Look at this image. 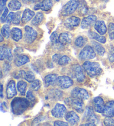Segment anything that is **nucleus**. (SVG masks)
Here are the masks:
<instances>
[{
	"mask_svg": "<svg viewBox=\"0 0 114 126\" xmlns=\"http://www.w3.org/2000/svg\"><path fill=\"white\" fill-rule=\"evenodd\" d=\"M1 98H3V85L2 84H1Z\"/></svg>",
	"mask_w": 114,
	"mask_h": 126,
	"instance_id": "50",
	"label": "nucleus"
},
{
	"mask_svg": "<svg viewBox=\"0 0 114 126\" xmlns=\"http://www.w3.org/2000/svg\"><path fill=\"white\" fill-rule=\"evenodd\" d=\"M58 41L61 45H67L71 42L72 40L69 34L67 33H62L58 36Z\"/></svg>",
	"mask_w": 114,
	"mask_h": 126,
	"instance_id": "27",
	"label": "nucleus"
},
{
	"mask_svg": "<svg viewBox=\"0 0 114 126\" xmlns=\"http://www.w3.org/2000/svg\"><path fill=\"white\" fill-rule=\"evenodd\" d=\"M87 39L83 36H80L76 39L75 44L78 47H82L86 44Z\"/></svg>",
	"mask_w": 114,
	"mask_h": 126,
	"instance_id": "32",
	"label": "nucleus"
},
{
	"mask_svg": "<svg viewBox=\"0 0 114 126\" xmlns=\"http://www.w3.org/2000/svg\"><path fill=\"white\" fill-rule=\"evenodd\" d=\"M10 28L8 25H4L1 28V33L2 34L4 37L6 38H8L11 34Z\"/></svg>",
	"mask_w": 114,
	"mask_h": 126,
	"instance_id": "33",
	"label": "nucleus"
},
{
	"mask_svg": "<svg viewBox=\"0 0 114 126\" xmlns=\"http://www.w3.org/2000/svg\"><path fill=\"white\" fill-rule=\"evenodd\" d=\"M66 112L65 106L60 103H57L55 107L51 110V114L57 118H62L65 116Z\"/></svg>",
	"mask_w": 114,
	"mask_h": 126,
	"instance_id": "12",
	"label": "nucleus"
},
{
	"mask_svg": "<svg viewBox=\"0 0 114 126\" xmlns=\"http://www.w3.org/2000/svg\"><path fill=\"white\" fill-rule=\"evenodd\" d=\"M41 86V82L38 79H35L34 81L31 82V84L30 85V88L32 90L37 91L39 90Z\"/></svg>",
	"mask_w": 114,
	"mask_h": 126,
	"instance_id": "34",
	"label": "nucleus"
},
{
	"mask_svg": "<svg viewBox=\"0 0 114 126\" xmlns=\"http://www.w3.org/2000/svg\"><path fill=\"white\" fill-rule=\"evenodd\" d=\"M21 11H19L15 13L14 18L12 21L13 24H14V25H19L22 18V17H21Z\"/></svg>",
	"mask_w": 114,
	"mask_h": 126,
	"instance_id": "37",
	"label": "nucleus"
},
{
	"mask_svg": "<svg viewBox=\"0 0 114 126\" xmlns=\"http://www.w3.org/2000/svg\"><path fill=\"white\" fill-rule=\"evenodd\" d=\"M27 84L25 81H19L17 83V88L22 95H25L26 92Z\"/></svg>",
	"mask_w": 114,
	"mask_h": 126,
	"instance_id": "31",
	"label": "nucleus"
},
{
	"mask_svg": "<svg viewBox=\"0 0 114 126\" xmlns=\"http://www.w3.org/2000/svg\"><path fill=\"white\" fill-rule=\"evenodd\" d=\"M83 120L87 122L94 123L95 124L98 122L97 117L94 113V108L91 106H88L85 108V113L83 116Z\"/></svg>",
	"mask_w": 114,
	"mask_h": 126,
	"instance_id": "7",
	"label": "nucleus"
},
{
	"mask_svg": "<svg viewBox=\"0 0 114 126\" xmlns=\"http://www.w3.org/2000/svg\"><path fill=\"white\" fill-rule=\"evenodd\" d=\"M2 78V71H1V79Z\"/></svg>",
	"mask_w": 114,
	"mask_h": 126,
	"instance_id": "54",
	"label": "nucleus"
},
{
	"mask_svg": "<svg viewBox=\"0 0 114 126\" xmlns=\"http://www.w3.org/2000/svg\"><path fill=\"white\" fill-rule=\"evenodd\" d=\"M89 36L90 38L93 39V40H96L97 42L103 43V44L105 43L106 42V39L104 36H103L102 35L101 36L95 32L90 31L89 32Z\"/></svg>",
	"mask_w": 114,
	"mask_h": 126,
	"instance_id": "26",
	"label": "nucleus"
},
{
	"mask_svg": "<svg viewBox=\"0 0 114 126\" xmlns=\"http://www.w3.org/2000/svg\"><path fill=\"white\" fill-rule=\"evenodd\" d=\"M4 70L6 71H9L10 69H11V66L9 64H7V63H5V65H4Z\"/></svg>",
	"mask_w": 114,
	"mask_h": 126,
	"instance_id": "48",
	"label": "nucleus"
},
{
	"mask_svg": "<svg viewBox=\"0 0 114 126\" xmlns=\"http://www.w3.org/2000/svg\"><path fill=\"white\" fill-rule=\"evenodd\" d=\"M66 120L71 125H75L79 122L80 118L74 111H70L66 115Z\"/></svg>",
	"mask_w": 114,
	"mask_h": 126,
	"instance_id": "19",
	"label": "nucleus"
},
{
	"mask_svg": "<svg viewBox=\"0 0 114 126\" xmlns=\"http://www.w3.org/2000/svg\"><path fill=\"white\" fill-rule=\"evenodd\" d=\"M96 53L93 47L90 46H86L79 53V57L82 60H89L95 58Z\"/></svg>",
	"mask_w": 114,
	"mask_h": 126,
	"instance_id": "5",
	"label": "nucleus"
},
{
	"mask_svg": "<svg viewBox=\"0 0 114 126\" xmlns=\"http://www.w3.org/2000/svg\"><path fill=\"white\" fill-rule=\"evenodd\" d=\"M72 71L73 72L75 77L78 82H82L85 79L84 68L79 64L74 65L72 67Z\"/></svg>",
	"mask_w": 114,
	"mask_h": 126,
	"instance_id": "10",
	"label": "nucleus"
},
{
	"mask_svg": "<svg viewBox=\"0 0 114 126\" xmlns=\"http://www.w3.org/2000/svg\"><path fill=\"white\" fill-rule=\"evenodd\" d=\"M35 15V13L34 11L31 10L29 8H26L23 12L21 18V22L23 23H27L34 17Z\"/></svg>",
	"mask_w": 114,
	"mask_h": 126,
	"instance_id": "22",
	"label": "nucleus"
},
{
	"mask_svg": "<svg viewBox=\"0 0 114 126\" xmlns=\"http://www.w3.org/2000/svg\"><path fill=\"white\" fill-rule=\"evenodd\" d=\"M94 28L100 35H104L107 32V27L104 21H96Z\"/></svg>",
	"mask_w": 114,
	"mask_h": 126,
	"instance_id": "20",
	"label": "nucleus"
},
{
	"mask_svg": "<svg viewBox=\"0 0 114 126\" xmlns=\"http://www.w3.org/2000/svg\"><path fill=\"white\" fill-rule=\"evenodd\" d=\"M56 84L61 88L67 89L73 85L74 81L69 76H62L58 77Z\"/></svg>",
	"mask_w": 114,
	"mask_h": 126,
	"instance_id": "8",
	"label": "nucleus"
},
{
	"mask_svg": "<svg viewBox=\"0 0 114 126\" xmlns=\"http://www.w3.org/2000/svg\"><path fill=\"white\" fill-rule=\"evenodd\" d=\"M80 22L81 19L79 17L76 16H71L65 19L64 22V25L67 29H71L79 26Z\"/></svg>",
	"mask_w": 114,
	"mask_h": 126,
	"instance_id": "14",
	"label": "nucleus"
},
{
	"mask_svg": "<svg viewBox=\"0 0 114 126\" xmlns=\"http://www.w3.org/2000/svg\"><path fill=\"white\" fill-rule=\"evenodd\" d=\"M11 36L15 41L18 42L22 38V32L19 28L14 27L11 31Z\"/></svg>",
	"mask_w": 114,
	"mask_h": 126,
	"instance_id": "24",
	"label": "nucleus"
},
{
	"mask_svg": "<svg viewBox=\"0 0 114 126\" xmlns=\"http://www.w3.org/2000/svg\"><path fill=\"white\" fill-rule=\"evenodd\" d=\"M15 13L11 12L8 15L7 18H6V23L9 24V25H10L11 23L12 22L13 19H14V16H15Z\"/></svg>",
	"mask_w": 114,
	"mask_h": 126,
	"instance_id": "44",
	"label": "nucleus"
},
{
	"mask_svg": "<svg viewBox=\"0 0 114 126\" xmlns=\"http://www.w3.org/2000/svg\"><path fill=\"white\" fill-rule=\"evenodd\" d=\"M64 102L69 107L75 110L79 113H82L84 112L85 104L82 99L71 97L66 98Z\"/></svg>",
	"mask_w": 114,
	"mask_h": 126,
	"instance_id": "3",
	"label": "nucleus"
},
{
	"mask_svg": "<svg viewBox=\"0 0 114 126\" xmlns=\"http://www.w3.org/2000/svg\"><path fill=\"white\" fill-rule=\"evenodd\" d=\"M50 40L52 45H57V43H60L58 41V34L56 32H54L51 34L50 36Z\"/></svg>",
	"mask_w": 114,
	"mask_h": 126,
	"instance_id": "38",
	"label": "nucleus"
},
{
	"mask_svg": "<svg viewBox=\"0 0 114 126\" xmlns=\"http://www.w3.org/2000/svg\"><path fill=\"white\" fill-rule=\"evenodd\" d=\"M26 98L28 100L30 105L31 103H35V99H36V98H35L34 95L33 94L32 92L31 91H28L27 92V94H26Z\"/></svg>",
	"mask_w": 114,
	"mask_h": 126,
	"instance_id": "42",
	"label": "nucleus"
},
{
	"mask_svg": "<svg viewBox=\"0 0 114 126\" xmlns=\"http://www.w3.org/2000/svg\"><path fill=\"white\" fill-rule=\"evenodd\" d=\"M71 97L77 98L85 101L89 98V94L87 91L84 88L76 87L71 91Z\"/></svg>",
	"mask_w": 114,
	"mask_h": 126,
	"instance_id": "9",
	"label": "nucleus"
},
{
	"mask_svg": "<svg viewBox=\"0 0 114 126\" xmlns=\"http://www.w3.org/2000/svg\"><path fill=\"white\" fill-rule=\"evenodd\" d=\"M11 106L13 113L15 115H21L27 110L30 104L27 98L16 97L12 100Z\"/></svg>",
	"mask_w": 114,
	"mask_h": 126,
	"instance_id": "1",
	"label": "nucleus"
},
{
	"mask_svg": "<svg viewBox=\"0 0 114 126\" xmlns=\"http://www.w3.org/2000/svg\"><path fill=\"white\" fill-rule=\"evenodd\" d=\"M71 61V59L67 56H62L59 60L58 63L60 66H65L69 63Z\"/></svg>",
	"mask_w": 114,
	"mask_h": 126,
	"instance_id": "35",
	"label": "nucleus"
},
{
	"mask_svg": "<svg viewBox=\"0 0 114 126\" xmlns=\"http://www.w3.org/2000/svg\"><path fill=\"white\" fill-rule=\"evenodd\" d=\"M105 126H114V119L111 117H106L104 121Z\"/></svg>",
	"mask_w": 114,
	"mask_h": 126,
	"instance_id": "41",
	"label": "nucleus"
},
{
	"mask_svg": "<svg viewBox=\"0 0 114 126\" xmlns=\"http://www.w3.org/2000/svg\"><path fill=\"white\" fill-rule=\"evenodd\" d=\"M55 1H56V2H59V1H61V0H55Z\"/></svg>",
	"mask_w": 114,
	"mask_h": 126,
	"instance_id": "55",
	"label": "nucleus"
},
{
	"mask_svg": "<svg viewBox=\"0 0 114 126\" xmlns=\"http://www.w3.org/2000/svg\"><path fill=\"white\" fill-rule=\"evenodd\" d=\"M13 56L12 54V50L6 46H2L0 47V60H7V61H11L12 60Z\"/></svg>",
	"mask_w": 114,
	"mask_h": 126,
	"instance_id": "13",
	"label": "nucleus"
},
{
	"mask_svg": "<svg viewBox=\"0 0 114 126\" xmlns=\"http://www.w3.org/2000/svg\"><path fill=\"white\" fill-rule=\"evenodd\" d=\"M109 37L111 40H114V23H110L108 26Z\"/></svg>",
	"mask_w": 114,
	"mask_h": 126,
	"instance_id": "39",
	"label": "nucleus"
},
{
	"mask_svg": "<svg viewBox=\"0 0 114 126\" xmlns=\"http://www.w3.org/2000/svg\"><path fill=\"white\" fill-rule=\"evenodd\" d=\"M94 108L96 112L102 113L105 108L104 99L100 97H96L93 99Z\"/></svg>",
	"mask_w": 114,
	"mask_h": 126,
	"instance_id": "16",
	"label": "nucleus"
},
{
	"mask_svg": "<svg viewBox=\"0 0 114 126\" xmlns=\"http://www.w3.org/2000/svg\"><path fill=\"white\" fill-rule=\"evenodd\" d=\"M21 3L18 0H11L8 4V8L12 11L19 10L21 7Z\"/></svg>",
	"mask_w": 114,
	"mask_h": 126,
	"instance_id": "29",
	"label": "nucleus"
},
{
	"mask_svg": "<svg viewBox=\"0 0 114 126\" xmlns=\"http://www.w3.org/2000/svg\"><path fill=\"white\" fill-rule=\"evenodd\" d=\"M8 8L6 7L5 8V10L3 11V14H2L1 15V23H3L5 22L6 21V18H7V17L8 16Z\"/></svg>",
	"mask_w": 114,
	"mask_h": 126,
	"instance_id": "43",
	"label": "nucleus"
},
{
	"mask_svg": "<svg viewBox=\"0 0 114 126\" xmlns=\"http://www.w3.org/2000/svg\"><path fill=\"white\" fill-rule=\"evenodd\" d=\"M37 36V33L35 30L29 26H26L25 27V36L24 40L25 42L31 44L36 40Z\"/></svg>",
	"mask_w": 114,
	"mask_h": 126,
	"instance_id": "6",
	"label": "nucleus"
},
{
	"mask_svg": "<svg viewBox=\"0 0 114 126\" xmlns=\"http://www.w3.org/2000/svg\"><path fill=\"white\" fill-rule=\"evenodd\" d=\"M77 9L78 14L81 16H85V15L87 14L89 8L86 2L84 0H82L80 2L79 6H78Z\"/></svg>",
	"mask_w": 114,
	"mask_h": 126,
	"instance_id": "25",
	"label": "nucleus"
},
{
	"mask_svg": "<svg viewBox=\"0 0 114 126\" xmlns=\"http://www.w3.org/2000/svg\"><path fill=\"white\" fill-rule=\"evenodd\" d=\"M7 1L8 0H0V11L1 13L6 8L5 6Z\"/></svg>",
	"mask_w": 114,
	"mask_h": 126,
	"instance_id": "46",
	"label": "nucleus"
},
{
	"mask_svg": "<svg viewBox=\"0 0 114 126\" xmlns=\"http://www.w3.org/2000/svg\"><path fill=\"white\" fill-rule=\"evenodd\" d=\"M69 123L65 122L63 121H55L54 123V125L55 126H66L69 125Z\"/></svg>",
	"mask_w": 114,
	"mask_h": 126,
	"instance_id": "45",
	"label": "nucleus"
},
{
	"mask_svg": "<svg viewBox=\"0 0 114 126\" xmlns=\"http://www.w3.org/2000/svg\"><path fill=\"white\" fill-rule=\"evenodd\" d=\"M92 45H93L94 49L95 50L98 55L101 56H103L104 55L105 53V49L100 43L96 42V41H93L92 42Z\"/></svg>",
	"mask_w": 114,
	"mask_h": 126,
	"instance_id": "28",
	"label": "nucleus"
},
{
	"mask_svg": "<svg viewBox=\"0 0 114 126\" xmlns=\"http://www.w3.org/2000/svg\"><path fill=\"white\" fill-rule=\"evenodd\" d=\"M6 94L8 99L12 98L17 95L16 83L14 80H11L8 83L6 88Z\"/></svg>",
	"mask_w": 114,
	"mask_h": 126,
	"instance_id": "17",
	"label": "nucleus"
},
{
	"mask_svg": "<svg viewBox=\"0 0 114 126\" xmlns=\"http://www.w3.org/2000/svg\"><path fill=\"white\" fill-rule=\"evenodd\" d=\"M96 20H97V17L94 15L84 17L81 23V27L84 30L90 29L95 25Z\"/></svg>",
	"mask_w": 114,
	"mask_h": 126,
	"instance_id": "11",
	"label": "nucleus"
},
{
	"mask_svg": "<svg viewBox=\"0 0 114 126\" xmlns=\"http://www.w3.org/2000/svg\"><path fill=\"white\" fill-rule=\"evenodd\" d=\"M79 0H70L63 6L61 11V14L63 16H67L75 12L79 6Z\"/></svg>",
	"mask_w": 114,
	"mask_h": 126,
	"instance_id": "4",
	"label": "nucleus"
},
{
	"mask_svg": "<svg viewBox=\"0 0 114 126\" xmlns=\"http://www.w3.org/2000/svg\"><path fill=\"white\" fill-rule=\"evenodd\" d=\"M80 126H96V124L94 123H91V122H87V123H84V124H81V125H80Z\"/></svg>",
	"mask_w": 114,
	"mask_h": 126,
	"instance_id": "49",
	"label": "nucleus"
},
{
	"mask_svg": "<svg viewBox=\"0 0 114 126\" xmlns=\"http://www.w3.org/2000/svg\"><path fill=\"white\" fill-rule=\"evenodd\" d=\"M30 62V58L28 56L23 55L17 56L15 59V64L17 67H20Z\"/></svg>",
	"mask_w": 114,
	"mask_h": 126,
	"instance_id": "23",
	"label": "nucleus"
},
{
	"mask_svg": "<svg viewBox=\"0 0 114 126\" xmlns=\"http://www.w3.org/2000/svg\"><path fill=\"white\" fill-rule=\"evenodd\" d=\"M43 18H44V16H43V14L42 12L37 13L34 18L32 19L31 24L35 26H38L42 22Z\"/></svg>",
	"mask_w": 114,
	"mask_h": 126,
	"instance_id": "30",
	"label": "nucleus"
},
{
	"mask_svg": "<svg viewBox=\"0 0 114 126\" xmlns=\"http://www.w3.org/2000/svg\"><path fill=\"white\" fill-rule=\"evenodd\" d=\"M4 37L3 36V35L1 33L0 34V42H3V40H4Z\"/></svg>",
	"mask_w": 114,
	"mask_h": 126,
	"instance_id": "51",
	"label": "nucleus"
},
{
	"mask_svg": "<svg viewBox=\"0 0 114 126\" xmlns=\"http://www.w3.org/2000/svg\"><path fill=\"white\" fill-rule=\"evenodd\" d=\"M105 117H114V101H110L105 104L104 110L102 113Z\"/></svg>",
	"mask_w": 114,
	"mask_h": 126,
	"instance_id": "18",
	"label": "nucleus"
},
{
	"mask_svg": "<svg viewBox=\"0 0 114 126\" xmlns=\"http://www.w3.org/2000/svg\"><path fill=\"white\" fill-rule=\"evenodd\" d=\"M21 1H22L23 3H28V0H21Z\"/></svg>",
	"mask_w": 114,
	"mask_h": 126,
	"instance_id": "53",
	"label": "nucleus"
},
{
	"mask_svg": "<svg viewBox=\"0 0 114 126\" xmlns=\"http://www.w3.org/2000/svg\"><path fill=\"white\" fill-rule=\"evenodd\" d=\"M62 56H61L60 54H55V55H54L53 56H52V61L58 63L59 60H60V59Z\"/></svg>",
	"mask_w": 114,
	"mask_h": 126,
	"instance_id": "47",
	"label": "nucleus"
},
{
	"mask_svg": "<svg viewBox=\"0 0 114 126\" xmlns=\"http://www.w3.org/2000/svg\"><path fill=\"white\" fill-rule=\"evenodd\" d=\"M40 0H28V2L30 3H34V2H38Z\"/></svg>",
	"mask_w": 114,
	"mask_h": 126,
	"instance_id": "52",
	"label": "nucleus"
},
{
	"mask_svg": "<svg viewBox=\"0 0 114 126\" xmlns=\"http://www.w3.org/2000/svg\"><path fill=\"white\" fill-rule=\"evenodd\" d=\"M85 71L91 77H94L101 75L102 69L101 68L100 65L97 62H92L90 61H86L82 65Z\"/></svg>",
	"mask_w": 114,
	"mask_h": 126,
	"instance_id": "2",
	"label": "nucleus"
},
{
	"mask_svg": "<svg viewBox=\"0 0 114 126\" xmlns=\"http://www.w3.org/2000/svg\"><path fill=\"white\" fill-rule=\"evenodd\" d=\"M36 79L34 73L32 71H27L26 74L25 79L28 82L31 83L33 81H34Z\"/></svg>",
	"mask_w": 114,
	"mask_h": 126,
	"instance_id": "36",
	"label": "nucleus"
},
{
	"mask_svg": "<svg viewBox=\"0 0 114 126\" xmlns=\"http://www.w3.org/2000/svg\"><path fill=\"white\" fill-rule=\"evenodd\" d=\"M52 6H53V2L52 0H43L40 3L35 5L34 9L35 10L41 9L44 11H48L51 9Z\"/></svg>",
	"mask_w": 114,
	"mask_h": 126,
	"instance_id": "15",
	"label": "nucleus"
},
{
	"mask_svg": "<svg viewBox=\"0 0 114 126\" xmlns=\"http://www.w3.org/2000/svg\"><path fill=\"white\" fill-rule=\"evenodd\" d=\"M57 76L56 74H49L46 76L44 79V84L45 87L50 86L55 84L57 79Z\"/></svg>",
	"mask_w": 114,
	"mask_h": 126,
	"instance_id": "21",
	"label": "nucleus"
},
{
	"mask_svg": "<svg viewBox=\"0 0 114 126\" xmlns=\"http://www.w3.org/2000/svg\"><path fill=\"white\" fill-rule=\"evenodd\" d=\"M108 57L110 62L111 63L114 62V47L113 46H111L110 48L108 53Z\"/></svg>",
	"mask_w": 114,
	"mask_h": 126,
	"instance_id": "40",
	"label": "nucleus"
}]
</instances>
